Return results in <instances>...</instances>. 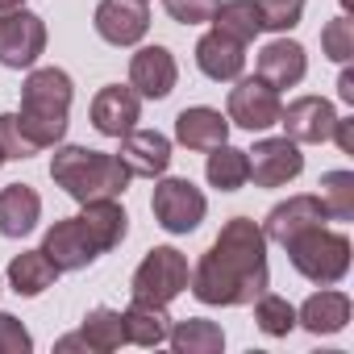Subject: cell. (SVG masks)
Instances as JSON below:
<instances>
[{"label": "cell", "mask_w": 354, "mask_h": 354, "mask_svg": "<svg viewBox=\"0 0 354 354\" xmlns=\"http://www.w3.org/2000/svg\"><path fill=\"white\" fill-rule=\"evenodd\" d=\"M92 26L109 46H138L150 30V9L146 0H100Z\"/></svg>", "instance_id": "cell-13"}, {"label": "cell", "mask_w": 354, "mask_h": 354, "mask_svg": "<svg viewBox=\"0 0 354 354\" xmlns=\"http://www.w3.org/2000/svg\"><path fill=\"white\" fill-rule=\"evenodd\" d=\"M217 5H221V0H162L167 17L180 21V26H205V21H213Z\"/></svg>", "instance_id": "cell-34"}, {"label": "cell", "mask_w": 354, "mask_h": 354, "mask_svg": "<svg viewBox=\"0 0 354 354\" xmlns=\"http://www.w3.org/2000/svg\"><path fill=\"white\" fill-rule=\"evenodd\" d=\"M317 188H321L317 201H321V209H325L329 221H350L354 217V171H346V167L325 171Z\"/></svg>", "instance_id": "cell-29"}, {"label": "cell", "mask_w": 354, "mask_h": 354, "mask_svg": "<svg viewBox=\"0 0 354 354\" xmlns=\"http://www.w3.org/2000/svg\"><path fill=\"white\" fill-rule=\"evenodd\" d=\"M205 180H209L217 192H238V188H246V184H250V158H246V150H238V146H230V142L213 146L209 158H205Z\"/></svg>", "instance_id": "cell-23"}, {"label": "cell", "mask_w": 354, "mask_h": 354, "mask_svg": "<svg viewBox=\"0 0 354 354\" xmlns=\"http://www.w3.org/2000/svg\"><path fill=\"white\" fill-rule=\"evenodd\" d=\"M150 213L154 221L167 230V234H196L205 213H209V201L205 192L184 180V175H158V184H154V196H150Z\"/></svg>", "instance_id": "cell-6"}, {"label": "cell", "mask_w": 354, "mask_h": 354, "mask_svg": "<svg viewBox=\"0 0 354 354\" xmlns=\"http://www.w3.org/2000/svg\"><path fill=\"white\" fill-rule=\"evenodd\" d=\"M13 9H26V0H0V13H13Z\"/></svg>", "instance_id": "cell-38"}, {"label": "cell", "mask_w": 354, "mask_h": 354, "mask_svg": "<svg viewBox=\"0 0 354 354\" xmlns=\"http://www.w3.org/2000/svg\"><path fill=\"white\" fill-rule=\"evenodd\" d=\"M283 250H288V263L296 267V275H304L317 288L342 283L350 275V263H354L350 238L342 230H329V225H313V230L296 234L292 242H283Z\"/></svg>", "instance_id": "cell-4"}, {"label": "cell", "mask_w": 354, "mask_h": 354, "mask_svg": "<svg viewBox=\"0 0 354 354\" xmlns=\"http://www.w3.org/2000/svg\"><path fill=\"white\" fill-rule=\"evenodd\" d=\"M71 100H75V84L63 67H30L21 84V109H17L21 133L38 150L59 146L71 125Z\"/></svg>", "instance_id": "cell-2"}, {"label": "cell", "mask_w": 354, "mask_h": 354, "mask_svg": "<svg viewBox=\"0 0 354 354\" xmlns=\"http://www.w3.org/2000/svg\"><path fill=\"white\" fill-rule=\"evenodd\" d=\"M279 109H283L279 92H275L271 84H263L259 75L238 80V84L230 88V100H225L230 125H242V129H250V133H263V129L279 125Z\"/></svg>", "instance_id": "cell-9"}, {"label": "cell", "mask_w": 354, "mask_h": 354, "mask_svg": "<svg viewBox=\"0 0 354 354\" xmlns=\"http://www.w3.org/2000/svg\"><path fill=\"white\" fill-rule=\"evenodd\" d=\"M350 308H354L350 296L329 283V288L313 292V296L296 308V325L308 329L313 337H329V333H342V329L350 325Z\"/></svg>", "instance_id": "cell-19"}, {"label": "cell", "mask_w": 354, "mask_h": 354, "mask_svg": "<svg viewBox=\"0 0 354 354\" xmlns=\"http://www.w3.org/2000/svg\"><path fill=\"white\" fill-rule=\"evenodd\" d=\"M42 221V196L30 184L0 188V234L5 238H30Z\"/></svg>", "instance_id": "cell-21"}, {"label": "cell", "mask_w": 354, "mask_h": 354, "mask_svg": "<svg viewBox=\"0 0 354 354\" xmlns=\"http://www.w3.org/2000/svg\"><path fill=\"white\" fill-rule=\"evenodd\" d=\"M321 50H325L329 63H350V59H354V21H350L346 13L333 17V21L321 30Z\"/></svg>", "instance_id": "cell-31"}, {"label": "cell", "mask_w": 354, "mask_h": 354, "mask_svg": "<svg viewBox=\"0 0 354 354\" xmlns=\"http://www.w3.org/2000/svg\"><path fill=\"white\" fill-rule=\"evenodd\" d=\"M213 30H221V34H230L234 42L250 46V42L263 34L259 5H254V0H221L217 13H213Z\"/></svg>", "instance_id": "cell-27"}, {"label": "cell", "mask_w": 354, "mask_h": 354, "mask_svg": "<svg viewBox=\"0 0 354 354\" xmlns=\"http://www.w3.org/2000/svg\"><path fill=\"white\" fill-rule=\"evenodd\" d=\"M333 121H337V109L325 96H296L288 109H279L283 138H292L296 146H321V142H329Z\"/></svg>", "instance_id": "cell-12"}, {"label": "cell", "mask_w": 354, "mask_h": 354, "mask_svg": "<svg viewBox=\"0 0 354 354\" xmlns=\"http://www.w3.org/2000/svg\"><path fill=\"white\" fill-rule=\"evenodd\" d=\"M0 167H5V154H0Z\"/></svg>", "instance_id": "cell-40"}, {"label": "cell", "mask_w": 354, "mask_h": 354, "mask_svg": "<svg viewBox=\"0 0 354 354\" xmlns=\"http://www.w3.org/2000/svg\"><path fill=\"white\" fill-rule=\"evenodd\" d=\"M250 158V180L254 188H288L292 180H300L304 171V154L292 138H259L254 150H246Z\"/></svg>", "instance_id": "cell-10"}, {"label": "cell", "mask_w": 354, "mask_h": 354, "mask_svg": "<svg viewBox=\"0 0 354 354\" xmlns=\"http://www.w3.org/2000/svg\"><path fill=\"white\" fill-rule=\"evenodd\" d=\"M9 288L17 292V296H26V300H34V296H42L46 288H55V279L63 275L42 250H21V254H13V263H9Z\"/></svg>", "instance_id": "cell-22"}, {"label": "cell", "mask_w": 354, "mask_h": 354, "mask_svg": "<svg viewBox=\"0 0 354 354\" xmlns=\"http://www.w3.org/2000/svg\"><path fill=\"white\" fill-rule=\"evenodd\" d=\"M180 84V63L167 46H138L133 59H129V88L142 96V100H167Z\"/></svg>", "instance_id": "cell-11"}, {"label": "cell", "mask_w": 354, "mask_h": 354, "mask_svg": "<svg viewBox=\"0 0 354 354\" xmlns=\"http://www.w3.org/2000/svg\"><path fill=\"white\" fill-rule=\"evenodd\" d=\"M175 142L188 150H213V146L230 142V117L221 109H209V104L180 109V117H175Z\"/></svg>", "instance_id": "cell-20"}, {"label": "cell", "mask_w": 354, "mask_h": 354, "mask_svg": "<svg viewBox=\"0 0 354 354\" xmlns=\"http://www.w3.org/2000/svg\"><path fill=\"white\" fill-rule=\"evenodd\" d=\"M250 304H254V321H259V329H263L267 337H288V333L296 329V308H292V300H283V296H275V292H263V296H254Z\"/></svg>", "instance_id": "cell-30"}, {"label": "cell", "mask_w": 354, "mask_h": 354, "mask_svg": "<svg viewBox=\"0 0 354 354\" xmlns=\"http://www.w3.org/2000/svg\"><path fill=\"white\" fill-rule=\"evenodd\" d=\"M254 5H259L263 30H271V34H288L304 17V0H254Z\"/></svg>", "instance_id": "cell-32"}, {"label": "cell", "mask_w": 354, "mask_h": 354, "mask_svg": "<svg viewBox=\"0 0 354 354\" xmlns=\"http://www.w3.org/2000/svg\"><path fill=\"white\" fill-rule=\"evenodd\" d=\"M254 75H259L263 84H271L275 92L296 88V84L308 75V50H304L296 38H275V42H267V46L259 50Z\"/></svg>", "instance_id": "cell-16"}, {"label": "cell", "mask_w": 354, "mask_h": 354, "mask_svg": "<svg viewBox=\"0 0 354 354\" xmlns=\"http://www.w3.org/2000/svg\"><path fill=\"white\" fill-rule=\"evenodd\" d=\"M80 337L92 354H113L125 346V333H121V308H92L80 325Z\"/></svg>", "instance_id": "cell-28"}, {"label": "cell", "mask_w": 354, "mask_h": 354, "mask_svg": "<svg viewBox=\"0 0 354 354\" xmlns=\"http://www.w3.org/2000/svg\"><path fill=\"white\" fill-rule=\"evenodd\" d=\"M167 346L175 354H221L225 350V329L205 317H188L175 329H167Z\"/></svg>", "instance_id": "cell-24"}, {"label": "cell", "mask_w": 354, "mask_h": 354, "mask_svg": "<svg viewBox=\"0 0 354 354\" xmlns=\"http://www.w3.org/2000/svg\"><path fill=\"white\" fill-rule=\"evenodd\" d=\"M30 350H34L30 329L13 313H0V354H30Z\"/></svg>", "instance_id": "cell-35"}, {"label": "cell", "mask_w": 354, "mask_h": 354, "mask_svg": "<svg viewBox=\"0 0 354 354\" xmlns=\"http://www.w3.org/2000/svg\"><path fill=\"white\" fill-rule=\"evenodd\" d=\"M337 96H342L346 104H354V71H350V67H346L342 80H337Z\"/></svg>", "instance_id": "cell-37"}, {"label": "cell", "mask_w": 354, "mask_h": 354, "mask_svg": "<svg viewBox=\"0 0 354 354\" xmlns=\"http://www.w3.org/2000/svg\"><path fill=\"white\" fill-rule=\"evenodd\" d=\"M59 271H84V267H92L100 254H104V246L96 242V234L88 230V221L84 217H63V221H55L46 234H42V246H38Z\"/></svg>", "instance_id": "cell-8"}, {"label": "cell", "mask_w": 354, "mask_h": 354, "mask_svg": "<svg viewBox=\"0 0 354 354\" xmlns=\"http://www.w3.org/2000/svg\"><path fill=\"white\" fill-rule=\"evenodd\" d=\"M196 67H201V75H209L213 84H234V80H242V71H246V46L234 42V38L221 34V30H209V34L196 38Z\"/></svg>", "instance_id": "cell-17"}, {"label": "cell", "mask_w": 354, "mask_h": 354, "mask_svg": "<svg viewBox=\"0 0 354 354\" xmlns=\"http://www.w3.org/2000/svg\"><path fill=\"white\" fill-rule=\"evenodd\" d=\"M146 5H150V0H146Z\"/></svg>", "instance_id": "cell-41"}, {"label": "cell", "mask_w": 354, "mask_h": 354, "mask_svg": "<svg viewBox=\"0 0 354 354\" xmlns=\"http://www.w3.org/2000/svg\"><path fill=\"white\" fill-rule=\"evenodd\" d=\"M80 217H84L88 230L96 234V242L104 246V254H109L113 246H121L125 234H129V213H125L121 201H113V196H109V201H88Z\"/></svg>", "instance_id": "cell-26"}, {"label": "cell", "mask_w": 354, "mask_h": 354, "mask_svg": "<svg viewBox=\"0 0 354 354\" xmlns=\"http://www.w3.org/2000/svg\"><path fill=\"white\" fill-rule=\"evenodd\" d=\"M0 154H5V162L9 158H34L38 154V146L21 133L17 113H0Z\"/></svg>", "instance_id": "cell-33"}, {"label": "cell", "mask_w": 354, "mask_h": 354, "mask_svg": "<svg viewBox=\"0 0 354 354\" xmlns=\"http://www.w3.org/2000/svg\"><path fill=\"white\" fill-rule=\"evenodd\" d=\"M188 279H192V267H188V254L175 250V246H154L146 250V259L138 263L133 279H129V296L138 304H150V308H167L180 292H188Z\"/></svg>", "instance_id": "cell-5"}, {"label": "cell", "mask_w": 354, "mask_h": 354, "mask_svg": "<svg viewBox=\"0 0 354 354\" xmlns=\"http://www.w3.org/2000/svg\"><path fill=\"white\" fill-rule=\"evenodd\" d=\"M46 55V21L30 9L0 13V67L30 71Z\"/></svg>", "instance_id": "cell-7"}, {"label": "cell", "mask_w": 354, "mask_h": 354, "mask_svg": "<svg viewBox=\"0 0 354 354\" xmlns=\"http://www.w3.org/2000/svg\"><path fill=\"white\" fill-rule=\"evenodd\" d=\"M167 308H150V304H138L129 300V308H121V333L129 346H162L167 342Z\"/></svg>", "instance_id": "cell-25"}, {"label": "cell", "mask_w": 354, "mask_h": 354, "mask_svg": "<svg viewBox=\"0 0 354 354\" xmlns=\"http://www.w3.org/2000/svg\"><path fill=\"white\" fill-rule=\"evenodd\" d=\"M337 5H342V9H350V0H337Z\"/></svg>", "instance_id": "cell-39"}, {"label": "cell", "mask_w": 354, "mask_h": 354, "mask_svg": "<svg viewBox=\"0 0 354 354\" xmlns=\"http://www.w3.org/2000/svg\"><path fill=\"white\" fill-rule=\"evenodd\" d=\"M50 180L75 201V205H88V201H121L133 175L125 171V162L117 154H104V150H92V146H55V158H50Z\"/></svg>", "instance_id": "cell-3"}, {"label": "cell", "mask_w": 354, "mask_h": 354, "mask_svg": "<svg viewBox=\"0 0 354 354\" xmlns=\"http://www.w3.org/2000/svg\"><path fill=\"white\" fill-rule=\"evenodd\" d=\"M329 217H325V209H321V201L317 196H308V192H300V196H288V201H279L271 213H267V221H263V234H267V242H292L296 234H304V230H313V225H325Z\"/></svg>", "instance_id": "cell-18"}, {"label": "cell", "mask_w": 354, "mask_h": 354, "mask_svg": "<svg viewBox=\"0 0 354 354\" xmlns=\"http://www.w3.org/2000/svg\"><path fill=\"white\" fill-rule=\"evenodd\" d=\"M117 142H121L117 158L125 162V171L133 175V180H158V175H167V167H171V138L167 133L133 125Z\"/></svg>", "instance_id": "cell-14"}, {"label": "cell", "mask_w": 354, "mask_h": 354, "mask_svg": "<svg viewBox=\"0 0 354 354\" xmlns=\"http://www.w3.org/2000/svg\"><path fill=\"white\" fill-rule=\"evenodd\" d=\"M192 296L209 308H238L250 304L271 288L267 271V234L250 217H230L213 246L201 254L188 279Z\"/></svg>", "instance_id": "cell-1"}, {"label": "cell", "mask_w": 354, "mask_h": 354, "mask_svg": "<svg viewBox=\"0 0 354 354\" xmlns=\"http://www.w3.org/2000/svg\"><path fill=\"white\" fill-rule=\"evenodd\" d=\"M329 142H337V150H342V154H354V117H337V121H333Z\"/></svg>", "instance_id": "cell-36"}, {"label": "cell", "mask_w": 354, "mask_h": 354, "mask_svg": "<svg viewBox=\"0 0 354 354\" xmlns=\"http://www.w3.org/2000/svg\"><path fill=\"white\" fill-rule=\"evenodd\" d=\"M142 121V96L129 84H104L92 96V125L104 138H121Z\"/></svg>", "instance_id": "cell-15"}]
</instances>
